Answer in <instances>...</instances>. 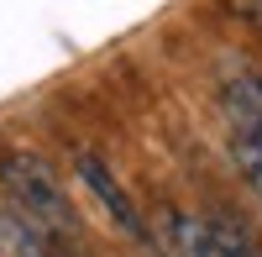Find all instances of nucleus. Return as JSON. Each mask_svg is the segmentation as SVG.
Returning a JSON list of instances; mask_svg holds the SVG:
<instances>
[{"instance_id": "obj_1", "label": "nucleus", "mask_w": 262, "mask_h": 257, "mask_svg": "<svg viewBox=\"0 0 262 257\" xmlns=\"http://www.w3.org/2000/svg\"><path fill=\"white\" fill-rule=\"evenodd\" d=\"M0 189H6V200L27 221H37L53 242L79 237V216H74L69 189L58 184V174L37 153H27V147H6V153H0Z\"/></svg>"}, {"instance_id": "obj_2", "label": "nucleus", "mask_w": 262, "mask_h": 257, "mask_svg": "<svg viewBox=\"0 0 262 257\" xmlns=\"http://www.w3.org/2000/svg\"><path fill=\"white\" fill-rule=\"evenodd\" d=\"M74 168H79V179L100 195V205L111 210V221L126 231V237H137V242H142V237H147V226H142V216H137V205H131V195L111 179V168H105L95 153H74Z\"/></svg>"}, {"instance_id": "obj_3", "label": "nucleus", "mask_w": 262, "mask_h": 257, "mask_svg": "<svg viewBox=\"0 0 262 257\" xmlns=\"http://www.w3.org/2000/svg\"><path fill=\"white\" fill-rule=\"evenodd\" d=\"M158 242L168 257H226L221 242L210 237V226L194 216H179V210H158Z\"/></svg>"}, {"instance_id": "obj_4", "label": "nucleus", "mask_w": 262, "mask_h": 257, "mask_svg": "<svg viewBox=\"0 0 262 257\" xmlns=\"http://www.w3.org/2000/svg\"><path fill=\"white\" fill-rule=\"evenodd\" d=\"M221 105H226V116H231V132H262V74L226 79Z\"/></svg>"}, {"instance_id": "obj_5", "label": "nucleus", "mask_w": 262, "mask_h": 257, "mask_svg": "<svg viewBox=\"0 0 262 257\" xmlns=\"http://www.w3.org/2000/svg\"><path fill=\"white\" fill-rule=\"evenodd\" d=\"M205 226H210V237L221 242V252H226V257H262V247L252 242V231L236 221V210H215Z\"/></svg>"}, {"instance_id": "obj_6", "label": "nucleus", "mask_w": 262, "mask_h": 257, "mask_svg": "<svg viewBox=\"0 0 262 257\" xmlns=\"http://www.w3.org/2000/svg\"><path fill=\"white\" fill-rule=\"evenodd\" d=\"M231 158L242 168V179L262 195V132H231Z\"/></svg>"}, {"instance_id": "obj_7", "label": "nucleus", "mask_w": 262, "mask_h": 257, "mask_svg": "<svg viewBox=\"0 0 262 257\" xmlns=\"http://www.w3.org/2000/svg\"><path fill=\"white\" fill-rule=\"evenodd\" d=\"M221 6H226L236 21H247V27H262V0H221Z\"/></svg>"}]
</instances>
